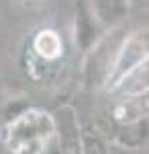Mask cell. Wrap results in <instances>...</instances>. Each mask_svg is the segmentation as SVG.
Returning a JSON list of instances; mask_svg holds the SVG:
<instances>
[{"label":"cell","instance_id":"4","mask_svg":"<svg viewBox=\"0 0 149 154\" xmlns=\"http://www.w3.org/2000/svg\"><path fill=\"white\" fill-rule=\"evenodd\" d=\"M121 86L125 88L127 93H137V95L143 93V91H147L149 88V58L143 60L137 68L123 80Z\"/></svg>","mask_w":149,"mask_h":154},{"label":"cell","instance_id":"5","mask_svg":"<svg viewBox=\"0 0 149 154\" xmlns=\"http://www.w3.org/2000/svg\"><path fill=\"white\" fill-rule=\"evenodd\" d=\"M125 6H127V0H94V8L104 23L118 21L121 14L125 12Z\"/></svg>","mask_w":149,"mask_h":154},{"label":"cell","instance_id":"1","mask_svg":"<svg viewBox=\"0 0 149 154\" xmlns=\"http://www.w3.org/2000/svg\"><path fill=\"white\" fill-rule=\"evenodd\" d=\"M53 131V121L45 113L29 111L12 121L6 130V144L14 154H43Z\"/></svg>","mask_w":149,"mask_h":154},{"label":"cell","instance_id":"6","mask_svg":"<svg viewBox=\"0 0 149 154\" xmlns=\"http://www.w3.org/2000/svg\"><path fill=\"white\" fill-rule=\"evenodd\" d=\"M82 152L84 154H108L104 142L98 136H84V142H82Z\"/></svg>","mask_w":149,"mask_h":154},{"label":"cell","instance_id":"2","mask_svg":"<svg viewBox=\"0 0 149 154\" xmlns=\"http://www.w3.org/2000/svg\"><path fill=\"white\" fill-rule=\"evenodd\" d=\"M147 49H149V43H147V37L145 35L137 33V35L129 37L125 43H123V48L118 49L115 64L110 66V72H108V88L121 86L123 80L145 60Z\"/></svg>","mask_w":149,"mask_h":154},{"label":"cell","instance_id":"7","mask_svg":"<svg viewBox=\"0 0 149 154\" xmlns=\"http://www.w3.org/2000/svg\"><path fill=\"white\" fill-rule=\"evenodd\" d=\"M49 154H68V152H63V150H53V152H49Z\"/></svg>","mask_w":149,"mask_h":154},{"label":"cell","instance_id":"3","mask_svg":"<svg viewBox=\"0 0 149 154\" xmlns=\"http://www.w3.org/2000/svg\"><path fill=\"white\" fill-rule=\"evenodd\" d=\"M35 49L41 58L45 60H55L63 49V43L55 31H41L35 37Z\"/></svg>","mask_w":149,"mask_h":154}]
</instances>
